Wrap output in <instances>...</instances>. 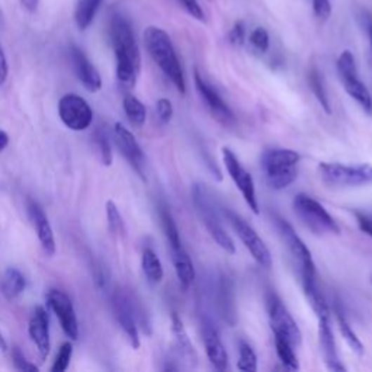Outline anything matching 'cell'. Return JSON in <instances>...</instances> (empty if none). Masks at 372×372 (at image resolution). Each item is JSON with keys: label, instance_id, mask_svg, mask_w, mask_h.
I'll use <instances>...</instances> for the list:
<instances>
[{"label": "cell", "instance_id": "8fae6325", "mask_svg": "<svg viewBox=\"0 0 372 372\" xmlns=\"http://www.w3.org/2000/svg\"><path fill=\"white\" fill-rule=\"evenodd\" d=\"M58 115L65 126L73 131H84L91 127L93 111L86 99L67 93L58 100Z\"/></svg>", "mask_w": 372, "mask_h": 372}, {"label": "cell", "instance_id": "6da1fadb", "mask_svg": "<svg viewBox=\"0 0 372 372\" xmlns=\"http://www.w3.org/2000/svg\"><path fill=\"white\" fill-rule=\"evenodd\" d=\"M109 36L117 60V79L121 86L131 89L141 70V54L128 20L121 15L112 16Z\"/></svg>", "mask_w": 372, "mask_h": 372}, {"label": "cell", "instance_id": "7bdbcfd3", "mask_svg": "<svg viewBox=\"0 0 372 372\" xmlns=\"http://www.w3.org/2000/svg\"><path fill=\"white\" fill-rule=\"evenodd\" d=\"M358 221V225L362 233H365L366 236L372 237V214L369 213H362V211H355L354 213Z\"/></svg>", "mask_w": 372, "mask_h": 372}, {"label": "cell", "instance_id": "7c38bea8", "mask_svg": "<svg viewBox=\"0 0 372 372\" xmlns=\"http://www.w3.org/2000/svg\"><path fill=\"white\" fill-rule=\"evenodd\" d=\"M222 161H224L227 172H229L230 178L233 179L236 188L243 195L246 204L249 205V208L255 214H259V202H258L255 180L252 175L243 168V164L240 163L237 156L230 149L222 147Z\"/></svg>", "mask_w": 372, "mask_h": 372}, {"label": "cell", "instance_id": "d4e9b609", "mask_svg": "<svg viewBox=\"0 0 372 372\" xmlns=\"http://www.w3.org/2000/svg\"><path fill=\"white\" fill-rule=\"evenodd\" d=\"M303 288H304V294L308 300V304L312 305L317 319L328 317L330 310H328V305H327L323 294L320 293V289L317 286V278L303 279Z\"/></svg>", "mask_w": 372, "mask_h": 372}, {"label": "cell", "instance_id": "3957f363", "mask_svg": "<svg viewBox=\"0 0 372 372\" xmlns=\"http://www.w3.org/2000/svg\"><path fill=\"white\" fill-rule=\"evenodd\" d=\"M300 154L291 149H270L260 157V166L272 190L282 191L298 176Z\"/></svg>", "mask_w": 372, "mask_h": 372}, {"label": "cell", "instance_id": "74e56055", "mask_svg": "<svg viewBox=\"0 0 372 372\" xmlns=\"http://www.w3.org/2000/svg\"><path fill=\"white\" fill-rule=\"evenodd\" d=\"M12 359H13V365H15V368L18 371H24V372H38L39 371V368L35 364L29 362L25 358V355L22 352H20L19 347H13V350H12Z\"/></svg>", "mask_w": 372, "mask_h": 372}, {"label": "cell", "instance_id": "bcb514c9", "mask_svg": "<svg viewBox=\"0 0 372 372\" xmlns=\"http://www.w3.org/2000/svg\"><path fill=\"white\" fill-rule=\"evenodd\" d=\"M8 144H9L8 134L5 131L0 130V152H4L8 147Z\"/></svg>", "mask_w": 372, "mask_h": 372}, {"label": "cell", "instance_id": "681fc988", "mask_svg": "<svg viewBox=\"0 0 372 372\" xmlns=\"http://www.w3.org/2000/svg\"><path fill=\"white\" fill-rule=\"evenodd\" d=\"M5 27V13L2 11V8H0V28Z\"/></svg>", "mask_w": 372, "mask_h": 372}, {"label": "cell", "instance_id": "4fadbf2b", "mask_svg": "<svg viewBox=\"0 0 372 372\" xmlns=\"http://www.w3.org/2000/svg\"><path fill=\"white\" fill-rule=\"evenodd\" d=\"M47 304L51 308V312L60 321L61 328L66 333L67 338L72 340H77L79 338V321L76 316L74 305L67 294H65L60 289H51L47 294Z\"/></svg>", "mask_w": 372, "mask_h": 372}, {"label": "cell", "instance_id": "5b68a950", "mask_svg": "<svg viewBox=\"0 0 372 372\" xmlns=\"http://www.w3.org/2000/svg\"><path fill=\"white\" fill-rule=\"evenodd\" d=\"M321 180L333 188H359L372 185V164H343L323 161L319 166Z\"/></svg>", "mask_w": 372, "mask_h": 372}, {"label": "cell", "instance_id": "52a82bcc", "mask_svg": "<svg viewBox=\"0 0 372 372\" xmlns=\"http://www.w3.org/2000/svg\"><path fill=\"white\" fill-rule=\"evenodd\" d=\"M338 72L342 80V85L346 93L355 99L359 107L368 114L372 115V96L368 88L362 84L358 76L355 57L349 50H345L338 58Z\"/></svg>", "mask_w": 372, "mask_h": 372}, {"label": "cell", "instance_id": "f1b7e54d", "mask_svg": "<svg viewBox=\"0 0 372 372\" xmlns=\"http://www.w3.org/2000/svg\"><path fill=\"white\" fill-rule=\"evenodd\" d=\"M335 312H336V317H338L339 328H340V333H342L343 339L346 340V343L349 345V347L352 349L355 354H358V355H364V352H365L364 345H362V342L359 340V338L357 336V333L354 332V328L350 327V324H349V321H347L345 313H343L342 310L339 308V305H336Z\"/></svg>", "mask_w": 372, "mask_h": 372}, {"label": "cell", "instance_id": "d6986e66", "mask_svg": "<svg viewBox=\"0 0 372 372\" xmlns=\"http://www.w3.org/2000/svg\"><path fill=\"white\" fill-rule=\"evenodd\" d=\"M319 342H320V349H321L326 366L330 371L345 372L346 366L340 362V358L338 355L336 342L333 338L332 327H330L328 317H320L319 319Z\"/></svg>", "mask_w": 372, "mask_h": 372}, {"label": "cell", "instance_id": "7a4b0ae2", "mask_svg": "<svg viewBox=\"0 0 372 372\" xmlns=\"http://www.w3.org/2000/svg\"><path fill=\"white\" fill-rule=\"evenodd\" d=\"M142 39L154 63L183 95L186 92L185 74L169 34L159 27H147L144 29Z\"/></svg>", "mask_w": 372, "mask_h": 372}, {"label": "cell", "instance_id": "cb8c5ba5", "mask_svg": "<svg viewBox=\"0 0 372 372\" xmlns=\"http://www.w3.org/2000/svg\"><path fill=\"white\" fill-rule=\"evenodd\" d=\"M27 281L25 277L18 271L16 267H8L0 279V293L9 301L16 300L20 294L25 291Z\"/></svg>", "mask_w": 372, "mask_h": 372}, {"label": "cell", "instance_id": "f35d334b", "mask_svg": "<svg viewBox=\"0 0 372 372\" xmlns=\"http://www.w3.org/2000/svg\"><path fill=\"white\" fill-rule=\"evenodd\" d=\"M156 112H157V117L160 119L161 124H168L171 122L172 117H173V105L172 102L166 98H160L156 103Z\"/></svg>", "mask_w": 372, "mask_h": 372}, {"label": "cell", "instance_id": "ac0fdd59", "mask_svg": "<svg viewBox=\"0 0 372 372\" xmlns=\"http://www.w3.org/2000/svg\"><path fill=\"white\" fill-rule=\"evenodd\" d=\"M70 60L74 69V73L80 84L84 85L89 92H98L102 88V79L96 67L91 63L85 53L77 47L70 48Z\"/></svg>", "mask_w": 372, "mask_h": 372}, {"label": "cell", "instance_id": "e575fe53", "mask_svg": "<svg viewBox=\"0 0 372 372\" xmlns=\"http://www.w3.org/2000/svg\"><path fill=\"white\" fill-rule=\"evenodd\" d=\"M72 357H73V345L70 342H66V343L61 345L51 371L53 372H65V371H67V368L70 365V361H72Z\"/></svg>", "mask_w": 372, "mask_h": 372}, {"label": "cell", "instance_id": "c3c4849f", "mask_svg": "<svg viewBox=\"0 0 372 372\" xmlns=\"http://www.w3.org/2000/svg\"><path fill=\"white\" fill-rule=\"evenodd\" d=\"M8 349V343H6V339L4 338L2 332H0V350H6Z\"/></svg>", "mask_w": 372, "mask_h": 372}, {"label": "cell", "instance_id": "83f0119b", "mask_svg": "<svg viewBox=\"0 0 372 372\" xmlns=\"http://www.w3.org/2000/svg\"><path fill=\"white\" fill-rule=\"evenodd\" d=\"M141 267H142L144 275H146L150 284H159L163 279V275H164L163 265L159 256L152 249H146L142 252Z\"/></svg>", "mask_w": 372, "mask_h": 372}, {"label": "cell", "instance_id": "ffe728a7", "mask_svg": "<svg viewBox=\"0 0 372 372\" xmlns=\"http://www.w3.org/2000/svg\"><path fill=\"white\" fill-rule=\"evenodd\" d=\"M28 211H29L31 221H32V224L35 227L38 240L41 243V247H43L44 253L47 256H54V253H55V239H54L53 227H51V224H50L46 213L34 201L29 202Z\"/></svg>", "mask_w": 372, "mask_h": 372}, {"label": "cell", "instance_id": "b9f144b4", "mask_svg": "<svg viewBox=\"0 0 372 372\" xmlns=\"http://www.w3.org/2000/svg\"><path fill=\"white\" fill-rule=\"evenodd\" d=\"M313 11L319 19L327 20L332 15V5L328 0H313Z\"/></svg>", "mask_w": 372, "mask_h": 372}, {"label": "cell", "instance_id": "4dcf8cb0", "mask_svg": "<svg viewBox=\"0 0 372 372\" xmlns=\"http://www.w3.org/2000/svg\"><path fill=\"white\" fill-rule=\"evenodd\" d=\"M308 85H310V89H312V92L314 93L316 99L319 100L323 111L327 115L332 114V107H330V99H328V95L326 92L321 74L319 73L317 69L310 70V73H308Z\"/></svg>", "mask_w": 372, "mask_h": 372}, {"label": "cell", "instance_id": "1f68e13d", "mask_svg": "<svg viewBox=\"0 0 372 372\" xmlns=\"http://www.w3.org/2000/svg\"><path fill=\"white\" fill-rule=\"evenodd\" d=\"M92 146H93L96 156L102 161V164H105V166H111L114 157H112L111 144H109L105 133L100 131V130H96L92 134Z\"/></svg>", "mask_w": 372, "mask_h": 372}, {"label": "cell", "instance_id": "d6a6232c", "mask_svg": "<svg viewBox=\"0 0 372 372\" xmlns=\"http://www.w3.org/2000/svg\"><path fill=\"white\" fill-rule=\"evenodd\" d=\"M160 214V221H161V227H163V232H164V236H166V240L169 243V247L172 249V247H178L182 244L180 241V234H179V229L178 225L171 214V211L168 208H160L159 211Z\"/></svg>", "mask_w": 372, "mask_h": 372}, {"label": "cell", "instance_id": "f6af8a7d", "mask_svg": "<svg viewBox=\"0 0 372 372\" xmlns=\"http://www.w3.org/2000/svg\"><path fill=\"white\" fill-rule=\"evenodd\" d=\"M39 0H20V5H22L28 12H35L38 8Z\"/></svg>", "mask_w": 372, "mask_h": 372}, {"label": "cell", "instance_id": "d590c367", "mask_svg": "<svg viewBox=\"0 0 372 372\" xmlns=\"http://www.w3.org/2000/svg\"><path fill=\"white\" fill-rule=\"evenodd\" d=\"M107 218L109 224V230L115 234H119L124 232V220L121 217V213L118 210V206L112 202H107Z\"/></svg>", "mask_w": 372, "mask_h": 372}, {"label": "cell", "instance_id": "2e32d148", "mask_svg": "<svg viewBox=\"0 0 372 372\" xmlns=\"http://www.w3.org/2000/svg\"><path fill=\"white\" fill-rule=\"evenodd\" d=\"M28 333L34 345L36 346L38 357L41 362H44L50 354V320L44 307L38 305L29 319Z\"/></svg>", "mask_w": 372, "mask_h": 372}, {"label": "cell", "instance_id": "8992f818", "mask_svg": "<svg viewBox=\"0 0 372 372\" xmlns=\"http://www.w3.org/2000/svg\"><path fill=\"white\" fill-rule=\"evenodd\" d=\"M294 211L305 227L316 234H340V227L324 206L314 198L298 194L293 201Z\"/></svg>", "mask_w": 372, "mask_h": 372}, {"label": "cell", "instance_id": "484cf974", "mask_svg": "<svg viewBox=\"0 0 372 372\" xmlns=\"http://www.w3.org/2000/svg\"><path fill=\"white\" fill-rule=\"evenodd\" d=\"M102 2L103 0H77L76 11H74V20L80 31H85L91 27Z\"/></svg>", "mask_w": 372, "mask_h": 372}, {"label": "cell", "instance_id": "4316f807", "mask_svg": "<svg viewBox=\"0 0 372 372\" xmlns=\"http://www.w3.org/2000/svg\"><path fill=\"white\" fill-rule=\"evenodd\" d=\"M122 107H124V112H126L128 121L131 122V126L141 128L144 126V122H146V117H147V111H146V107L142 105V102L128 93L124 96Z\"/></svg>", "mask_w": 372, "mask_h": 372}, {"label": "cell", "instance_id": "f546056e", "mask_svg": "<svg viewBox=\"0 0 372 372\" xmlns=\"http://www.w3.org/2000/svg\"><path fill=\"white\" fill-rule=\"evenodd\" d=\"M275 336V347H277V355L281 359V362L284 364L285 369L288 371H298L300 369V364L297 359V355L294 352V345L289 343L285 338L274 335Z\"/></svg>", "mask_w": 372, "mask_h": 372}, {"label": "cell", "instance_id": "44dd1931", "mask_svg": "<svg viewBox=\"0 0 372 372\" xmlns=\"http://www.w3.org/2000/svg\"><path fill=\"white\" fill-rule=\"evenodd\" d=\"M172 335L178 357L186 364V366L195 368L198 365V354L178 313L172 314Z\"/></svg>", "mask_w": 372, "mask_h": 372}, {"label": "cell", "instance_id": "e0dca14e", "mask_svg": "<svg viewBox=\"0 0 372 372\" xmlns=\"http://www.w3.org/2000/svg\"><path fill=\"white\" fill-rule=\"evenodd\" d=\"M114 310H115V317L122 328V332L126 333L127 339L130 340L131 346L134 349L140 347V333H138V326H137V310L124 294H118L114 298Z\"/></svg>", "mask_w": 372, "mask_h": 372}, {"label": "cell", "instance_id": "ee69618b", "mask_svg": "<svg viewBox=\"0 0 372 372\" xmlns=\"http://www.w3.org/2000/svg\"><path fill=\"white\" fill-rule=\"evenodd\" d=\"M8 73H9L8 60H6V55H5L4 50L0 48V86H2L5 84V81H6Z\"/></svg>", "mask_w": 372, "mask_h": 372}, {"label": "cell", "instance_id": "ba28073f", "mask_svg": "<svg viewBox=\"0 0 372 372\" xmlns=\"http://www.w3.org/2000/svg\"><path fill=\"white\" fill-rule=\"evenodd\" d=\"M224 215H225L227 221H229V224L232 225V229L234 230V233L239 236V239L244 244L246 249L249 251V253L253 256V259L262 267L270 270V267L272 266V255H271L270 249H267V246L265 244V241L259 237V234L256 233L253 227L232 210H225Z\"/></svg>", "mask_w": 372, "mask_h": 372}, {"label": "cell", "instance_id": "7402d4cb", "mask_svg": "<svg viewBox=\"0 0 372 372\" xmlns=\"http://www.w3.org/2000/svg\"><path fill=\"white\" fill-rule=\"evenodd\" d=\"M202 336L206 357H208L213 366L218 371L227 369V365H229V355H227V350L220 339L217 328H214L211 323H205L202 327Z\"/></svg>", "mask_w": 372, "mask_h": 372}, {"label": "cell", "instance_id": "7dc6e473", "mask_svg": "<svg viewBox=\"0 0 372 372\" xmlns=\"http://www.w3.org/2000/svg\"><path fill=\"white\" fill-rule=\"evenodd\" d=\"M366 31H368L369 44H371V51H372V18H371V16L366 18Z\"/></svg>", "mask_w": 372, "mask_h": 372}, {"label": "cell", "instance_id": "ab89813d", "mask_svg": "<svg viewBox=\"0 0 372 372\" xmlns=\"http://www.w3.org/2000/svg\"><path fill=\"white\" fill-rule=\"evenodd\" d=\"M244 39H246V25L243 20H237L229 32V41L233 46L241 47L244 44Z\"/></svg>", "mask_w": 372, "mask_h": 372}, {"label": "cell", "instance_id": "30bf717a", "mask_svg": "<svg viewBox=\"0 0 372 372\" xmlns=\"http://www.w3.org/2000/svg\"><path fill=\"white\" fill-rule=\"evenodd\" d=\"M266 305H267V316H270V323H271L274 335L285 338L294 346L301 345V340H303L301 330L297 321L294 320V317L291 316V313L288 312V308L281 301V298L277 294L271 293L270 295H267Z\"/></svg>", "mask_w": 372, "mask_h": 372}, {"label": "cell", "instance_id": "9a60e30c", "mask_svg": "<svg viewBox=\"0 0 372 372\" xmlns=\"http://www.w3.org/2000/svg\"><path fill=\"white\" fill-rule=\"evenodd\" d=\"M194 80H195V88L204 100L205 107L208 108L211 115L225 127H232L236 124V117L232 111V108L227 105V103L222 100V98L218 95V92L210 86L206 81L201 77L199 72L195 70L194 73Z\"/></svg>", "mask_w": 372, "mask_h": 372}, {"label": "cell", "instance_id": "277c9868", "mask_svg": "<svg viewBox=\"0 0 372 372\" xmlns=\"http://www.w3.org/2000/svg\"><path fill=\"white\" fill-rule=\"evenodd\" d=\"M192 201L195 205V210L205 225L206 232L214 239V241L221 247V249L227 253L234 255L236 253V244L230 234L227 233L225 227L222 225V221L217 213V208L214 205V199L206 190V186L202 183H195L192 186Z\"/></svg>", "mask_w": 372, "mask_h": 372}, {"label": "cell", "instance_id": "9c48e42d", "mask_svg": "<svg viewBox=\"0 0 372 372\" xmlns=\"http://www.w3.org/2000/svg\"><path fill=\"white\" fill-rule=\"evenodd\" d=\"M277 229L285 246L288 247L289 253H291L293 258L298 262L301 279L317 278L316 265H314L312 252H310V249L303 241V239L295 233L294 227L284 218H277Z\"/></svg>", "mask_w": 372, "mask_h": 372}, {"label": "cell", "instance_id": "60d3db41", "mask_svg": "<svg viewBox=\"0 0 372 372\" xmlns=\"http://www.w3.org/2000/svg\"><path fill=\"white\" fill-rule=\"evenodd\" d=\"M179 2H180V5L183 6V9H185L186 12H188L192 18L201 20V22L205 19L204 11H202V8H201V5H199L198 0H179Z\"/></svg>", "mask_w": 372, "mask_h": 372}, {"label": "cell", "instance_id": "603a6c76", "mask_svg": "<svg viewBox=\"0 0 372 372\" xmlns=\"http://www.w3.org/2000/svg\"><path fill=\"white\" fill-rule=\"evenodd\" d=\"M171 253L179 285L186 291V289H188L195 281V267L192 259L188 255V252L185 251V247L182 244L178 247H172Z\"/></svg>", "mask_w": 372, "mask_h": 372}, {"label": "cell", "instance_id": "836d02e7", "mask_svg": "<svg viewBox=\"0 0 372 372\" xmlns=\"http://www.w3.org/2000/svg\"><path fill=\"white\" fill-rule=\"evenodd\" d=\"M237 368L243 372H256L258 371V357L252 346L246 342L239 345V361Z\"/></svg>", "mask_w": 372, "mask_h": 372}, {"label": "cell", "instance_id": "5bb4252c", "mask_svg": "<svg viewBox=\"0 0 372 372\" xmlns=\"http://www.w3.org/2000/svg\"><path fill=\"white\" fill-rule=\"evenodd\" d=\"M114 138L121 154L127 159L130 166L142 180H146V156H144L134 134L121 122H117L114 126Z\"/></svg>", "mask_w": 372, "mask_h": 372}, {"label": "cell", "instance_id": "f907efd6", "mask_svg": "<svg viewBox=\"0 0 372 372\" xmlns=\"http://www.w3.org/2000/svg\"><path fill=\"white\" fill-rule=\"evenodd\" d=\"M371 282H372V279H371Z\"/></svg>", "mask_w": 372, "mask_h": 372}, {"label": "cell", "instance_id": "8d00e7d4", "mask_svg": "<svg viewBox=\"0 0 372 372\" xmlns=\"http://www.w3.org/2000/svg\"><path fill=\"white\" fill-rule=\"evenodd\" d=\"M251 44L253 46V48L259 53H266L267 50H270V46H271V38H270V34H267V31L262 27L256 28L252 31L251 34Z\"/></svg>", "mask_w": 372, "mask_h": 372}]
</instances>
